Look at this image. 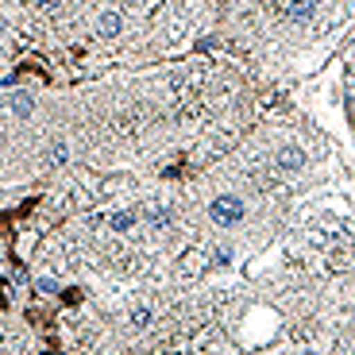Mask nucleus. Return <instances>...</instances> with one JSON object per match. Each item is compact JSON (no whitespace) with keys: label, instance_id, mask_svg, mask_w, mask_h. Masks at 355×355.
Returning <instances> with one entry per match:
<instances>
[{"label":"nucleus","instance_id":"obj_1","mask_svg":"<svg viewBox=\"0 0 355 355\" xmlns=\"http://www.w3.org/2000/svg\"><path fill=\"white\" fill-rule=\"evenodd\" d=\"M209 216H213V224H220V228H232V224H240L243 216H248V209H243V201L236 193H220L209 205Z\"/></svg>","mask_w":355,"mask_h":355},{"label":"nucleus","instance_id":"obj_2","mask_svg":"<svg viewBox=\"0 0 355 355\" xmlns=\"http://www.w3.org/2000/svg\"><path fill=\"white\" fill-rule=\"evenodd\" d=\"M302 166H305V151L297 147V143H290V147L278 151V170H282V174H297Z\"/></svg>","mask_w":355,"mask_h":355},{"label":"nucleus","instance_id":"obj_3","mask_svg":"<svg viewBox=\"0 0 355 355\" xmlns=\"http://www.w3.org/2000/svg\"><path fill=\"white\" fill-rule=\"evenodd\" d=\"M317 8H320V0H290L286 4V19L290 24H305V19H313Z\"/></svg>","mask_w":355,"mask_h":355},{"label":"nucleus","instance_id":"obj_4","mask_svg":"<svg viewBox=\"0 0 355 355\" xmlns=\"http://www.w3.org/2000/svg\"><path fill=\"white\" fill-rule=\"evenodd\" d=\"M97 31H101L105 39L120 35V31H124V19H120V12H101V19H97Z\"/></svg>","mask_w":355,"mask_h":355},{"label":"nucleus","instance_id":"obj_5","mask_svg":"<svg viewBox=\"0 0 355 355\" xmlns=\"http://www.w3.org/2000/svg\"><path fill=\"white\" fill-rule=\"evenodd\" d=\"M8 112L19 116V120H24V116H31V112H35V97H31V93H12Z\"/></svg>","mask_w":355,"mask_h":355},{"label":"nucleus","instance_id":"obj_6","mask_svg":"<svg viewBox=\"0 0 355 355\" xmlns=\"http://www.w3.org/2000/svg\"><path fill=\"white\" fill-rule=\"evenodd\" d=\"M135 220H139V216H135V209H116V213L108 216V228H112V232H132Z\"/></svg>","mask_w":355,"mask_h":355},{"label":"nucleus","instance_id":"obj_7","mask_svg":"<svg viewBox=\"0 0 355 355\" xmlns=\"http://www.w3.org/2000/svg\"><path fill=\"white\" fill-rule=\"evenodd\" d=\"M170 220H174V216H170V209H166V205H151V209H147V224H151L155 232L170 228Z\"/></svg>","mask_w":355,"mask_h":355},{"label":"nucleus","instance_id":"obj_8","mask_svg":"<svg viewBox=\"0 0 355 355\" xmlns=\"http://www.w3.org/2000/svg\"><path fill=\"white\" fill-rule=\"evenodd\" d=\"M66 159H70V147H66V143H54L51 155H46V162H51V166H62Z\"/></svg>","mask_w":355,"mask_h":355},{"label":"nucleus","instance_id":"obj_9","mask_svg":"<svg viewBox=\"0 0 355 355\" xmlns=\"http://www.w3.org/2000/svg\"><path fill=\"white\" fill-rule=\"evenodd\" d=\"M147 324H151V309H147V305L132 309V329H147Z\"/></svg>","mask_w":355,"mask_h":355},{"label":"nucleus","instance_id":"obj_10","mask_svg":"<svg viewBox=\"0 0 355 355\" xmlns=\"http://www.w3.org/2000/svg\"><path fill=\"white\" fill-rule=\"evenodd\" d=\"M35 290L39 293H58V282H54V278H35Z\"/></svg>","mask_w":355,"mask_h":355},{"label":"nucleus","instance_id":"obj_11","mask_svg":"<svg viewBox=\"0 0 355 355\" xmlns=\"http://www.w3.org/2000/svg\"><path fill=\"white\" fill-rule=\"evenodd\" d=\"M213 266H232V251H228V248H220V251L213 255Z\"/></svg>","mask_w":355,"mask_h":355},{"label":"nucleus","instance_id":"obj_12","mask_svg":"<svg viewBox=\"0 0 355 355\" xmlns=\"http://www.w3.org/2000/svg\"><path fill=\"white\" fill-rule=\"evenodd\" d=\"M35 4H39V8H51V4H54V0H35Z\"/></svg>","mask_w":355,"mask_h":355},{"label":"nucleus","instance_id":"obj_13","mask_svg":"<svg viewBox=\"0 0 355 355\" xmlns=\"http://www.w3.org/2000/svg\"><path fill=\"white\" fill-rule=\"evenodd\" d=\"M0 166H4V159H0Z\"/></svg>","mask_w":355,"mask_h":355}]
</instances>
